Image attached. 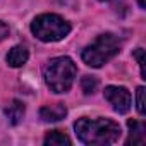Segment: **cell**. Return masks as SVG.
I'll list each match as a JSON object with an SVG mask.
<instances>
[{
  "label": "cell",
  "instance_id": "cell-1",
  "mask_svg": "<svg viewBox=\"0 0 146 146\" xmlns=\"http://www.w3.org/2000/svg\"><path fill=\"white\" fill-rule=\"evenodd\" d=\"M76 136L81 143L90 146H107L113 144L120 137V125L112 119H78L74 122Z\"/></svg>",
  "mask_w": 146,
  "mask_h": 146
},
{
  "label": "cell",
  "instance_id": "cell-11",
  "mask_svg": "<svg viewBox=\"0 0 146 146\" xmlns=\"http://www.w3.org/2000/svg\"><path fill=\"white\" fill-rule=\"evenodd\" d=\"M96 86H98V81L93 76H84L81 79V88H83L84 95H93L96 91Z\"/></svg>",
  "mask_w": 146,
  "mask_h": 146
},
{
  "label": "cell",
  "instance_id": "cell-10",
  "mask_svg": "<svg viewBox=\"0 0 146 146\" xmlns=\"http://www.w3.org/2000/svg\"><path fill=\"white\" fill-rule=\"evenodd\" d=\"M43 143H45L46 146H69V144H70V139H69L62 131H50V132L45 136Z\"/></svg>",
  "mask_w": 146,
  "mask_h": 146
},
{
  "label": "cell",
  "instance_id": "cell-5",
  "mask_svg": "<svg viewBox=\"0 0 146 146\" xmlns=\"http://www.w3.org/2000/svg\"><path fill=\"white\" fill-rule=\"evenodd\" d=\"M105 100L112 105L117 113H127L132 105V96L127 88L124 86H107L103 91Z\"/></svg>",
  "mask_w": 146,
  "mask_h": 146
},
{
  "label": "cell",
  "instance_id": "cell-13",
  "mask_svg": "<svg viewBox=\"0 0 146 146\" xmlns=\"http://www.w3.org/2000/svg\"><path fill=\"white\" fill-rule=\"evenodd\" d=\"M134 58H136V60H137V64H139L141 78H143V79H146V74H144V50H143V48H137V50L134 52Z\"/></svg>",
  "mask_w": 146,
  "mask_h": 146
},
{
  "label": "cell",
  "instance_id": "cell-8",
  "mask_svg": "<svg viewBox=\"0 0 146 146\" xmlns=\"http://www.w3.org/2000/svg\"><path fill=\"white\" fill-rule=\"evenodd\" d=\"M28 58H29V52H28V48L23 46V45L12 46V48L9 50V53H7V57H5V60H7V64H9L11 67H23V65L28 62Z\"/></svg>",
  "mask_w": 146,
  "mask_h": 146
},
{
  "label": "cell",
  "instance_id": "cell-6",
  "mask_svg": "<svg viewBox=\"0 0 146 146\" xmlns=\"http://www.w3.org/2000/svg\"><path fill=\"white\" fill-rule=\"evenodd\" d=\"M67 108L64 103H55V105H46L40 108V119L43 122H58L65 119Z\"/></svg>",
  "mask_w": 146,
  "mask_h": 146
},
{
  "label": "cell",
  "instance_id": "cell-14",
  "mask_svg": "<svg viewBox=\"0 0 146 146\" xmlns=\"http://www.w3.org/2000/svg\"><path fill=\"white\" fill-rule=\"evenodd\" d=\"M7 36H9V26L0 21V41H4Z\"/></svg>",
  "mask_w": 146,
  "mask_h": 146
},
{
  "label": "cell",
  "instance_id": "cell-2",
  "mask_svg": "<svg viewBox=\"0 0 146 146\" xmlns=\"http://www.w3.org/2000/svg\"><path fill=\"white\" fill-rule=\"evenodd\" d=\"M76 74H78V67L74 60L69 57H55L48 60L43 69V78L46 86L50 88V91L57 95L67 93L70 90V86L74 84Z\"/></svg>",
  "mask_w": 146,
  "mask_h": 146
},
{
  "label": "cell",
  "instance_id": "cell-3",
  "mask_svg": "<svg viewBox=\"0 0 146 146\" xmlns=\"http://www.w3.org/2000/svg\"><path fill=\"white\" fill-rule=\"evenodd\" d=\"M120 46H122V41L119 36H115L113 33H103L83 50L81 58L86 65L98 69L108 60H112L120 52Z\"/></svg>",
  "mask_w": 146,
  "mask_h": 146
},
{
  "label": "cell",
  "instance_id": "cell-16",
  "mask_svg": "<svg viewBox=\"0 0 146 146\" xmlns=\"http://www.w3.org/2000/svg\"><path fill=\"white\" fill-rule=\"evenodd\" d=\"M100 2H105V0H100Z\"/></svg>",
  "mask_w": 146,
  "mask_h": 146
},
{
  "label": "cell",
  "instance_id": "cell-4",
  "mask_svg": "<svg viewBox=\"0 0 146 146\" xmlns=\"http://www.w3.org/2000/svg\"><path fill=\"white\" fill-rule=\"evenodd\" d=\"M31 33L45 43L60 41L70 33V24L57 14H40L31 23Z\"/></svg>",
  "mask_w": 146,
  "mask_h": 146
},
{
  "label": "cell",
  "instance_id": "cell-15",
  "mask_svg": "<svg viewBox=\"0 0 146 146\" xmlns=\"http://www.w3.org/2000/svg\"><path fill=\"white\" fill-rule=\"evenodd\" d=\"M137 4H139V7H141V9H144V7H146V4H144V0H137Z\"/></svg>",
  "mask_w": 146,
  "mask_h": 146
},
{
  "label": "cell",
  "instance_id": "cell-9",
  "mask_svg": "<svg viewBox=\"0 0 146 146\" xmlns=\"http://www.w3.org/2000/svg\"><path fill=\"white\" fill-rule=\"evenodd\" d=\"M24 112H26L24 103L19 102V100H12L11 105L5 108V115H7V119H9V122H11L12 125H17V124L23 120Z\"/></svg>",
  "mask_w": 146,
  "mask_h": 146
},
{
  "label": "cell",
  "instance_id": "cell-12",
  "mask_svg": "<svg viewBox=\"0 0 146 146\" xmlns=\"http://www.w3.org/2000/svg\"><path fill=\"white\" fill-rule=\"evenodd\" d=\"M136 108L139 112V115H144V88L139 86L136 90Z\"/></svg>",
  "mask_w": 146,
  "mask_h": 146
},
{
  "label": "cell",
  "instance_id": "cell-7",
  "mask_svg": "<svg viewBox=\"0 0 146 146\" xmlns=\"http://www.w3.org/2000/svg\"><path fill=\"white\" fill-rule=\"evenodd\" d=\"M129 137L125 144H144L146 143V127L139 120H129Z\"/></svg>",
  "mask_w": 146,
  "mask_h": 146
}]
</instances>
